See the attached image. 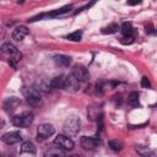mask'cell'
Instances as JSON below:
<instances>
[{"mask_svg": "<svg viewBox=\"0 0 157 157\" xmlns=\"http://www.w3.org/2000/svg\"><path fill=\"white\" fill-rule=\"evenodd\" d=\"M0 49H1L5 54H7V55L10 56V60H9L10 65H11L12 67H16V64H17V63L21 60V58H22V54L18 52V49H17L12 43H10V42L4 43Z\"/></svg>", "mask_w": 157, "mask_h": 157, "instance_id": "cell-1", "label": "cell"}, {"mask_svg": "<svg viewBox=\"0 0 157 157\" xmlns=\"http://www.w3.org/2000/svg\"><path fill=\"white\" fill-rule=\"evenodd\" d=\"M33 113L32 112H23L18 115L12 117V124L17 128H27L33 123Z\"/></svg>", "mask_w": 157, "mask_h": 157, "instance_id": "cell-2", "label": "cell"}, {"mask_svg": "<svg viewBox=\"0 0 157 157\" xmlns=\"http://www.w3.org/2000/svg\"><path fill=\"white\" fill-rule=\"evenodd\" d=\"M81 128V120L77 117H70L64 123V131L67 135H76L80 131Z\"/></svg>", "mask_w": 157, "mask_h": 157, "instance_id": "cell-3", "label": "cell"}, {"mask_svg": "<svg viewBox=\"0 0 157 157\" xmlns=\"http://www.w3.org/2000/svg\"><path fill=\"white\" fill-rule=\"evenodd\" d=\"M54 145L58 146L63 151H70L74 148V141L66 135H58L54 139Z\"/></svg>", "mask_w": 157, "mask_h": 157, "instance_id": "cell-4", "label": "cell"}, {"mask_svg": "<svg viewBox=\"0 0 157 157\" xmlns=\"http://www.w3.org/2000/svg\"><path fill=\"white\" fill-rule=\"evenodd\" d=\"M71 74H72L80 82H86V81H88V78H90V72H88V70H87L83 65H80V64H76V65L72 66Z\"/></svg>", "mask_w": 157, "mask_h": 157, "instance_id": "cell-5", "label": "cell"}, {"mask_svg": "<svg viewBox=\"0 0 157 157\" xmlns=\"http://www.w3.org/2000/svg\"><path fill=\"white\" fill-rule=\"evenodd\" d=\"M55 129L52 124H48V123H44V124H40L38 125L37 128V136H38V140H45L48 137H50L53 134H54Z\"/></svg>", "mask_w": 157, "mask_h": 157, "instance_id": "cell-6", "label": "cell"}, {"mask_svg": "<svg viewBox=\"0 0 157 157\" xmlns=\"http://www.w3.org/2000/svg\"><path fill=\"white\" fill-rule=\"evenodd\" d=\"M99 144H101V140L97 139V137H92V136H82L81 140H80L81 147L86 151L94 150L96 147H98Z\"/></svg>", "mask_w": 157, "mask_h": 157, "instance_id": "cell-7", "label": "cell"}, {"mask_svg": "<svg viewBox=\"0 0 157 157\" xmlns=\"http://www.w3.org/2000/svg\"><path fill=\"white\" fill-rule=\"evenodd\" d=\"M26 98H27V102H28L32 107H39V105H42V103H43L39 92L36 91L34 88H28V91L26 92Z\"/></svg>", "mask_w": 157, "mask_h": 157, "instance_id": "cell-8", "label": "cell"}, {"mask_svg": "<svg viewBox=\"0 0 157 157\" xmlns=\"http://www.w3.org/2000/svg\"><path fill=\"white\" fill-rule=\"evenodd\" d=\"M78 87H80V81H78L72 74L67 75V76L64 78V88H65L66 91L75 92V91L78 90Z\"/></svg>", "mask_w": 157, "mask_h": 157, "instance_id": "cell-9", "label": "cell"}, {"mask_svg": "<svg viewBox=\"0 0 157 157\" xmlns=\"http://www.w3.org/2000/svg\"><path fill=\"white\" fill-rule=\"evenodd\" d=\"M22 140V135L18 131H11V132H6L1 136V141L7 144V145H13L17 144Z\"/></svg>", "mask_w": 157, "mask_h": 157, "instance_id": "cell-10", "label": "cell"}, {"mask_svg": "<svg viewBox=\"0 0 157 157\" xmlns=\"http://www.w3.org/2000/svg\"><path fill=\"white\" fill-rule=\"evenodd\" d=\"M69 10H71V6H70V5H69V6H64V7L59 9V10L53 11V12H48V13H42V15H38V16H36V17H33V18L28 20V21H29V22H34V21L40 20V18H43V17H56V16H60V15H63V13L67 12Z\"/></svg>", "mask_w": 157, "mask_h": 157, "instance_id": "cell-11", "label": "cell"}, {"mask_svg": "<svg viewBox=\"0 0 157 157\" xmlns=\"http://www.w3.org/2000/svg\"><path fill=\"white\" fill-rule=\"evenodd\" d=\"M20 103H21L20 98H17V97H10V98H7V99L5 101V103H4V109H5L6 113H12V112L20 105Z\"/></svg>", "mask_w": 157, "mask_h": 157, "instance_id": "cell-12", "label": "cell"}, {"mask_svg": "<svg viewBox=\"0 0 157 157\" xmlns=\"http://www.w3.org/2000/svg\"><path fill=\"white\" fill-rule=\"evenodd\" d=\"M28 33H29V31H28V28L26 26H18L12 32V39H15L17 42H21V40H23V38Z\"/></svg>", "mask_w": 157, "mask_h": 157, "instance_id": "cell-13", "label": "cell"}, {"mask_svg": "<svg viewBox=\"0 0 157 157\" xmlns=\"http://www.w3.org/2000/svg\"><path fill=\"white\" fill-rule=\"evenodd\" d=\"M20 155H31V156H34L36 155V146H34V144L31 142V141H25L21 145Z\"/></svg>", "mask_w": 157, "mask_h": 157, "instance_id": "cell-14", "label": "cell"}, {"mask_svg": "<svg viewBox=\"0 0 157 157\" xmlns=\"http://www.w3.org/2000/svg\"><path fill=\"white\" fill-rule=\"evenodd\" d=\"M54 61L56 65L59 66H63V67H66L71 64V58L67 56V55H56L54 58Z\"/></svg>", "mask_w": 157, "mask_h": 157, "instance_id": "cell-15", "label": "cell"}, {"mask_svg": "<svg viewBox=\"0 0 157 157\" xmlns=\"http://www.w3.org/2000/svg\"><path fill=\"white\" fill-rule=\"evenodd\" d=\"M64 76L63 75H60V76H56V77H54L52 81H50V87L53 88V90H60V88H64Z\"/></svg>", "mask_w": 157, "mask_h": 157, "instance_id": "cell-16", "label": "cell"}, {"mask_svg": "<svg viewBox=\"0 0 157 157\" xmlns=\"http://www.w3.org/2000/svg\"><path fill=\"white\" fill-rule=\"evenodd\" d=\"M128 102L131 107L134 108H137L140 105V102H139V93L137 92H131L129 94V98H128Z\"/></svg>", "mask_w": 157, "mask_h": 157, "instance_id": "cell-17", "label": "cell"}, {"mask_svg": "<svg viewBox=\"0 0 157 157\" xmlns=\"http://www.w3.org/2000/svg\"><path fill=\"white\" fill-rule=\"evenodd\" d=\"M121 33L124 37H130L132 36V26L130 22H124L121 25Z\"/></svg>", "mask_w": 157, "mask_h": 157, "instance_id": "cell-18", "label": "cell"}, {"mask_svg": "<svg viewBox=\"0 0 157 157\" xmlns=\"http://www.w3.org/2000/svg\"><path fill=\"white\" fill-rule=\"evenodd\" d=\"M118 28H119V26L117 25V23H112V25H109V26H107V27H104L103 29H102V33H104V34H112V33H115L117 31H118Z\"/></svg>", "mask_w": 157, "mask_h": 157, "instance_id": "cell-19", "label": "cell"}, {"mask_svg": "<svg viewBox=\"0 0 157 157\" xmlns=\"http://www.w3.org/2000/svg\"><path fill=\"white\" fill-rule=\"evenodd\" d=\"M109 147H110L112 150H114V151H120L121 147H123V145H121V142H119L118 140H110V141H109Z\"/></svg>", "mask_w": 157, "mask_h": 157, "instance_id": "cell-20", "label": "cell"}, {"mask_svg": "<svg viewBox=\"0 0 157 157\" xmlns=\"http://www.w3.org/2000/svg\"><path fill=\"white\" fill-rule=\"evenodd\" d=\"M81 37H82V32H81V31H76V32L69 34V36H67V39L74 40V42H78V40L81 39Z\"/></svg>", "mask_w": 157, "mask_h": 157, "instance_id": "cell-21", "label": "cell"}, {"mask_svg": "<svg viewBox=\"0 0 157 157\" xmlns=\"http://www.w3.org/2000/svg\"><path fill=\"white\" fill-rule=\"evenodd\" d=\"M45 155H47V156H48V155H49V156H63V155H64V152H63V151H60V148L58 147V150H56V151H48Z\"/></svg>", "mask_w": 157, "mask_h": 157, "instance_id": "cell-22", "label": "cell"}, {"mask_svg": "<svg viewBox=\"0 0 157 157\" xmlns=\"http://www.w3.org/2000/svg\"><path fill=\"white\" fill-rule=\"evenodd\" d=\"M141 86L145 87V88H148V87L151 86V83H150V81H148L147 77H142V78H141Z\"/></svg>", "mask_w": 157, "mask_h": 157, "instance_id": "cell-23", "label": "cell"}, {"mask_svg": "<svg viewBox=\"0 0 157 157\" xmlns=\"http://www.w3.org/2000/svg\"><path fill=\"white\" fill-rule=\"evenodd\" d=\"M132 42H134V37H132V36H130V37H124L123 40H121L123 44H130V43H132Z\"/></svg>", "mask_w": 157, "mask_h": 157, "instance_id": "cell-24", "label": "cell"}, {"mask_svg": "<svg viewBox=\"0 0 157 157\" xmlns=\"http://www.w3.org/2000/svg\"><path fill=\"white\" fill-rule=\"evenodd\" d=\"M126 2H128V5H130V6H135V5L141 4V2H142V0H128Z\"/></svg>", "mask_w": 157, "mask_h": 157, "instance_id": "cell-25", "label": "cell"}, {"mask_svg": "<svg viewBox=\"0 0 157 157\" xmlns=\"http://www.w3.org/2000/svg\"><path fill=\"white\" fill-rule=\"evenodd\" d=\"M2 125H4V121H2V120H1V119H0V128H1V126H2Z\"/></svg>", "mask_w": 157, "mask_h": 157, "instance_id": "cell-26", "label": "cell"}, {"mask_svg": "<svg viewBox=\"0 0 157 157\" xmlns=\"http://www.w3.org/2000/svg\"><path fill=\"white\" fill-rule=\"evenodd\" d=\"M17 2H21V4H22V2H23V0H17Z\"/></svg>", "mask_w": 157, "mask_h": 157, "instance_id": "cell-27", "label": "cell"}]
</instances>
